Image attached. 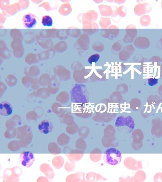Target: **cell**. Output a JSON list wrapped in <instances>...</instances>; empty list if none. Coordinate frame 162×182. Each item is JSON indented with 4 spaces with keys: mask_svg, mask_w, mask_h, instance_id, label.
Masks as SVG:
<instances>
[{
    "mask_svg": "<svg viewBox=\"0 0 162 182\" xmlns=\"http://www.w3.org/2000/svg\"><path fill=\"white\" fill-rule=\"evenodd\" d=\"M158 83V79L156 78H150L148 79V84L149 86H154L157 85Z\"/></svg>",
    "mask_w": 162,
    "mask_h": 182,
    "instance_id": "cell-10",
    "label": "cell"
},
{
    "mask_svg": "<svg viewBox=\"0 0 162 182\" xmlns=\"http://www.w3.org/2000/svg\"><path fill=\"white\" fill-rule=\"evenodd\" d=\"M71 101L74 103H86L89 100V94L86 86L76 84L70 91Z\"/></svg>",
    "mask_w": 162,
    "mask_h": 182,
    "instance_id": "cell-1",
    "label": "cell"
},
{
    "mask_svg": "<svg viewBox=\"0 0 162 182\" xmlns=\"http://www.w3.org/2000/svg\"><path fill=\"white\" fill-rule=\"evenodd\" d=\"M41 23L43 26L51 27L53 25V20L50 16H45L43 17Z\"/></svg>",
    "mask_w": 162,
    "mask_h": 182,
    "instance_id": "cell-8",
    "label": "cell"
},
{
    "mask_svg": "<svg viewBox=\"0 0 162 182\" xmlns=\"http://www.w3.org/2000/svg\"><path fill=\"white\" fill-rule=\"evenodd\" d=\"M116 125L117 127L126 125L132 129H134L135 126L134 120L131 117H128L127 118L119 117L117 118Z\"/></svg>",
    "mask_w": 162,
    "mask_h": 182,
    "instance_id": "cell-6",
    "label": "cell"
},
{
    "mask_svg": "<svg viewBox=\"0 0 162 182\" xmlns=\"http://www.w3.org/2000/svg\"><path fill=\"white\" fill-rule=\"evenodd\" d=\"M38 129L41 133L44 135L50 133L53 129V123L48 120L41 121L38 125Z\"/></svg>",
    "mask_w": 162,
    "mask_h": 182,
    "instance_id": "cell-5",
    "label": "cell"
},
{
    "mask_svg": "<svg viewBox=\"0 0 162 182\" xmlns=\"http://www.w3.org/2000/svg\"><path fill=\"white\" fill-rule=\"evenodd\" d=\"M19 160L23 166L29 168L32 166L35 161V155L32 152H24L20 154Z\"/></svg>",
    "mask_w": 162,
    "mask_h": 182,
    "instance_id": "cell-3",
    "label": "cell"
},
{
    "mask_svg": "<svg viewBox=\"0 0 162 182\" xmlns=\"http://www.w3.org/2000/svg\"><path fill=\"white\" fill-rule=\"evenodd\" d=\"M22 22L24 27L26 28H32L37 24L36 16L32 13L25 15L22 18Z\"/></svg>",
    "mask_w": 162,
    "mask_h": 182,
    "instance_id": "cell-4",
    "label": "cell"
},
{
    "mask_svg": "<svg viewBox=\"0 0 162 182\" xmlns=\"http://www.w3.org/2000/svg\"><path fill=\"white\" fill-rule=\"evenodd\" d=\"M100 58L99 54H94L92 55L88 58V62L90 64H92V63H97L99 60Z\"/></svg>",
    "mask_w": 162,
    "mask_h": 182,
    "instance_id": "cell-9",
    "label": "cell"
},
{
    "mask_svg": "<svg viewBox=\"0 0 162 182\" xmlns=\"http://www.w3.org/2000/svg\"><path fill=\"white\" fill-rule=\"evenodd\" d=\"M13 108L11 103L4 101L0 103V114L4 116H8L12 113Z\"/></svg>",
    "mask_w": 162,
    "mask_h": 182,
    "instance_id": "cell-7",
    "label": "cell"
},
{
    "mask_svg": "<svg viewBox=\"0 0 162 182\" xmlns=\"http://www.w3.org/2000/svg\"><path fill=\"white\" fill-rule=\"evenodd\" d=\"M122 158L121 152L114 148L107 149L104 153L103 159L107 164L110 165L119 164L121 162Z\"/></svg>",
    "mask_w": 162,
    "mask_h": 182,
    "instance_id": "cell-2",
    "label": "cell"
}]
</instances>
